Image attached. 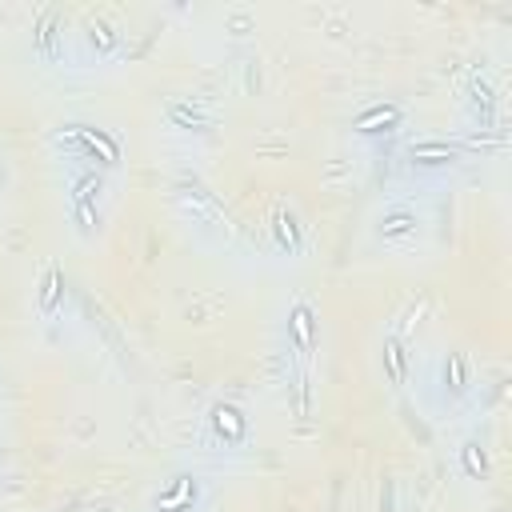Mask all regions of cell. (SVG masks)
I'll list each match as a JSON object with an SVG mask.
<instances>
[{
    "label": "cell",
    "instance_id": "6da1fadb",
    "mask_svg": "<svg viewBox=\"0 0 512 512\" xmlns=\"http://www.w3.org/2000/svg\"><path fill=\"white\" fill-rule=\"evenodd\" d=\"M60 176H64V212H68L72 232L80 240L100 236L104 200H108V172L76 164V160H60Z\"/></svg>",
    "mask_w": 512,
    "mask_h": 512
},
{
    "label": "cell",
    "instance_id": "7a4b0ae2",
    "mask_svg": "<svg viewBox=\"0 0 512 512\" xmlns=\"http://www.w3.org/2000/svg\"><path fill=\"white\" fill-rule=\"evenodd\" d=\"M56 160H76V164H88V168H100V172H116L120 160H124V144L112 128H100L92 120H64L52 128L48 136Z\"/></svg>",
    "mask_w": 512,
    "mask_h": 512
},
{
    "label": "cell",
    "instance_id": "3957f363",
    "mask_svg": "<svg viewBox=\"0 0 512 512\" xmlns=\"http://www.w3.org/2000/svg\"><path fill=\"white\" fill-rule=\"evenodd\" d=\"M476 392V360L468 348L452 344V348H440L424 372V396L436 412H452L460 408L468 396Z\"/></svg>",
    "mask_w": 512,
    "mask_h": 512
},
{
    "label": "cell",
    "instance_id": "277c9868",
    "mask_svg": "<svg viewBox=\"0 0 512 512\" xmlns=\"http://www.w3.org/2000/svg\"><path fill=\"white\" fill-rule=\"evenodd\" d=\"M468 160H472V148H468V140H460V136H424V140H412V144L400 152L404 176L416 180V184L444 180L448 172H456V168L468 164Z\"/></svg>",
    "mask_w": 512,
    "mask_h": 512
},
{
    "label": "cell",
    "instance_id": "5b68a950",
    "mask_svg": "<svg viewBox=\"0 0 512 512\" xmlns=\"http://www.w3.org/2000/svg\"><path fill=\"white\" fill-rule=\"evenodd\" d=\"M424 228H428V212L412 196H392L372 216V240L380 248H392V252L412 248L424 236Z\"/></svg>",
    "mask_w": 512,
    "mask_h": 512
},
{
    "label": "cell",
    "instance_id": "8992f818",
    "mask_svg": "<svg viewBox=\"0 0 512 512\" xmlns=\"http://www.w3.org/2000/svg\"><path fill=\"white\" fill-rule=\"evenodd\" d=\"M208 480L196 468H176L148 496V512H208Z\"/></svg>",
    "mask_w": 512,
    "mask_h": 512
},
{
    "label": "cell",
    "instance_id": "52a82bcc",
    "mask_svg": "<svg viewBox=\"0 0 512 512\" xmlns=\"http://www.w3.org/2000/svg\"><path fill=\"white\" fill-rule=\"evenodd\" d=\"M284 340L300 372H312V360L320 352V312L312 300H292L284 312Z\"/></svg>",
    "mask_w": 512,
    "mask_h": 512
},
{
    "label": "cell",
    "instance_id": "ba28073f",
    "mask_svg": "<svg viewBox=\"0 0 512 512\" xmlns=\"http://www.w3.org/2000/svg\"><path fill=\"white\" fill-rule=\"evenodd\" d=\"M204 436L220 448V452H240L252 440V416L244 412V404L236 400H212L204 412Z\"/></svg>",
    "mask_w": 512,
    "mask_h": 512
},
{
    "label": "cell",
    "instance_id": "9c48e42d",
    "mask_svg": "<svg viewBox=\"0 0 512 512\" xmlns=\"http://www.w3.org/2000/svg\"><path fill=\"white\" fill-rule=\"evenodd\" d=\"M28 44H32V56H36L44 68H56V64L64 60L68 36H64V8H60V4H44V8L32 16Z\"/></svg>",
    "mask_w": 512,
    "mask_h": 512
},
{
    "label": "cell",
    "instance_id": "30bf717a",
    "mask_svg": "<svg viewBox=\"0 0 512 512\" xmlns=\"http://www.w3.org/2000/svg\"><path fill=\"white\" fill-rule=\"evenodd\" d=\"M64 304H68V272H64V264L48 260L32 284V308L44 324H56L64 316Z\"/></svg>",
    "mask_w": 512,
    "mask_h": 512
},
{
    "label": "cell",
    "instance_id": "8fae6325",
    "mask_svg": "<svg viewBox=\"0 0 512 512\" xmlns=\"http://www.w3.org/2000/svg\"><path fill=\"white\" fill-rule=\"evenodd\" d=\"M376 360H380V376H384V384H388L392 392H404V388H408V380H412L416 360H412V344H408L396 328H388V332L380 336Z\"/></svg>",
    "mask_w": 512,
    "mask_h": 512
},
{
    "label": "cell",
    "instance_id": "7c38bea8",
    "mask_svg": "<svg viewBox=\"0 0 512 512\" xmlns=\"http://www.w3.org/2000/svg\"><path fill=\"white\" fill-rule=\"evenodd\" d=\"M268 228H272V244H276L284 256H300V252L308 248V224H304V216H300L292 204H276Z\"/></svg>",
    "mask_w": 512,
    "mask_h": 512
},
{
    "label": "cell",
    "instance_id": "4fadbf2b",
    "mask_svg": "<svg viewBox=\"0 0 512 512\" xmlns=\"http://www.w3.org/2000/svg\"><path fill=\"white\" fill-rule=\"evenodd\" d=\"M176 204H180V212H184V220H188L192 228H204V220H212V228L228 232V216H224L220 200H216L212 192H204L200 184L180 188V192H176Z\"/></svg>",
    "mask_w": 512,
    "mask_h": 512
},
{
    "label": "cell",
    "instance_id": "5bb4252c",
    "mask_svg": "<svg viewBox=\"0 0 512 512\" xmlns=\"http://www.w3.org/2000/svg\"><path fill=\"white\" fill-rule=\"evenodd\" d=\"M164 120L176 128V132H212L216 128V112L204 104V100H192V96H172L164 104Z\"/></svg>",
    "mask_w": 512,
    "mask_h": 512
},
{
    "label": "cell",
    "instance_id": "9a60e30c",
    "mask_svg": "<svg viewBox=\"0 0 512 512\" xmlns=\"http://www.w3.org/2000/svg\"><path fill=\"white\" fill-rule=\"evenodd\" d=\"M400 124H404V108H400V104H392V100H372V104H364V108L356 112L352 132H356V136H388V132H396Z\"/></svg>",
    "mask_w": 512,
    "mask_h": 512
},
{
    "label": "cell",
    "instance_id": "2e32d148",
    "mask_svg": "<svg viewBox=\"0 0 512 512\" xmlns=\"http://www.w3.org/2000/svg\"><path fill=\"white\" fill-rule=\"evenodd\" d=\"M80 40H84V48H88L96 60H108V56H116V52H120V44H124V32H120V24H116L112 16L96 12V16H88V20H84V32H80Z\"/></svg>",
    "mask_w": 512,
    "mask_h": 512
},
{
    "label": "cell",
    "instance_id": "e0dca14e",
    "mask_svg": "<svg viewBox=\"0 0 512 512\" xmlns=\"http://www.w3.org/2000/svg\"><path fill=\"white\" fill-rule=\"evenodd\" d=\"M456 472L464 480H488L492 476V452L480 436H464L456 448Z\"/></svg>",
    "mask_w": 512,
    "mask_h": 512
},
{
    "label": "cell",
    "instance_id": "ac0fdd59",
    "mask_svg": "<svg viewBox=\"0 0 512 512\" xmlns=\"http://www.w3.org/2000/svg\"><path fill=\"white\" fill-rule=\"evenodd\" d=\"M468 104H472V116L480 120V132H488L492 120H496V92H492V84H488L484 76L472 80V96H468Z\"/></svg>",
    "mask_w": 512,
    "mask_h": 512
},
{
    "label": "cell",
    "instance_id": "d6986e66",
    "mask_svg": "<svg viewBox=\"0 0 512 512\" xmlns=\"http://www.w3.org/2000/svg\"><path fill=\"white\" fill-rule=\"evenodd\" d=\"M4 188H8V160H4V152H0V196H4Z\"/></svg>",
    "mask_w": 512,
    "mask_h": 512
}]
</instances>
